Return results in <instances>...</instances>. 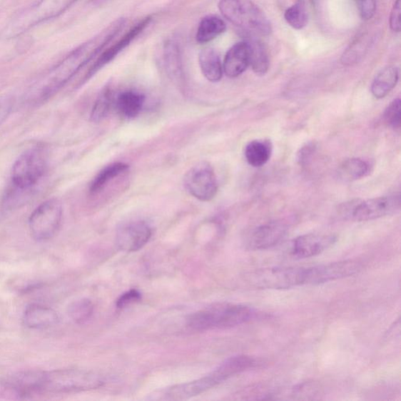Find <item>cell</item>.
<instances>
[{
    "label": "cell",
    "mask_w": 401,
    "mask_h": 401,
    "mask_svg": "<svg viewBox=\"0 0 401 401\" xmlns=\"http://www.w3.org/2000/svg\"><path fill=\"white\" fill-rule=\"evenodd\" d=\"M250 46V66L256 75L264 76L267 73L270 61L265 47L255 39L248 41Z\"/></svg>",
    "instance_id": "26"
},
{
    "label": "cell",
    "mask_w": 401,
    "mask_h": 401,
    "mask_svg": "<svg viewBox=\"0 0 401 401\" xmlns=\"http://www.w3.org/2000/svg\"><path fill=\"white\" fill-rule=\"evenodd\" d=\"M151 235V228L147 223L141 220L128 222L118 228L116 245L123 252H136L148 243Z\"/></svg>",
    "instance_id": "11"
},
{
    "label": "cell",
    "mask_w": 401,
    "mask_h": 401,
    "mask_svg": "<svg viewBox=\"0 0 401 401\" xmlns=\"http://www.w3.org/2000/svg\"><path fill=\"white\" fill-rule=\"evenodd\" d=\"M288 227L282 221H273L255 228L248 238L251 250H265L279 244L286 236Z\"/></svg>",
    "instance_id": "12"
},
{
    "label": "cell",
    "mask_w": 401,
    "mask_h": 401,
    "mask_svg": "<svg viewBox=\"0 0 401 401\" xmlns=\"http://www.w3.org/2000/svg\"><path fill=\"white\" fill-rule=\"evenodd\" d=\"M115 104V100L109 92L103 93L99 98L96 101L91 112V119L93 122H100L109 114L112 106Z\"/></svg>",
    "instance_id": "29"
},
{
    "label": "cell",
    "mask_w": 401,
    "mask_h": 401,
    "mask_svg": "<svg viewBox=\"0 0 401 401\" xmlns=\"http://www.w3.org/2000/svg\"><path fill=\"white\" fill-rule=\"evenodd\" d=\"M315 151V146L314 143H310L303 147L298 155V161L300 165L305 166L308 163L313 154Z\"/></svg>",
    "instance_id": "35"
},
{
    "label": "cell",
    "mask_w": 401,
    "mask_h": 401,
    "mask_svg": "<svg viewBox=\"0 0 401 401\" xmlns=\"http://www.w3.org/2000/svg\"><path fill=\"white\" fill-rule=\"evenodd\" d=\"M226 30L225 23L218 16H207L200 22L196 39L199 44H206L221 35Z\"/></svg>",
    "instance_id": "22"
},
{
    "label": "cell",
    "mask_w": 401,
    "mask_h": 401,
    "mask_svg": "<svg viewBox=\"0 0 401 401\" xmlns=\"http://www.w3.org/2000/svg\"><path fill=\"white\" fill-rule=\"evenodd\" d=\"M143 96L134 91H125L120 93L115 100V106L119 113L127 118L138 116L143 107Z\"/></svg>",
    "instance_id": "21"
},
{
    "label": "cell",
    "mask_w": 401,
    "mask_h": 401,
    "mask_svg": "<svg viewBox=\"0 0 401 401\" xmlns=\"http://www.w3.org/2000/svg\"><path fill=\"white\" fill-rule=\"evenodd\" d=\"M400 0H396L390 14V25L392 31L399 33L400 31Z\"/></svg>",
    "instance_id": "34"
},
{
    "label": "cell",
    "mask_w": 401,
    "mask_h": 401,
    "mask_svg": "<svg viewBox=\"0 0 401 401\" xmlns=\"http://www.w3.org/2000/svg\"><path fill=\"white\" fill-rule=\"evenodd\" d=\"M399 195L382 196L365 200L356 199L342 205L341 213L345 218L357 222L368 221L390 215L400 210Z\"/></svg>",
    "instance_id": "6"
},
{
    "label": "cell",
    "mask_w": 401,
    "mask_h": 401,
    "mask_svg": "<svg viewBox=\"0 0 401 401\" xmlns=\"http://www.w3.org/2000/svg\"><path fill=\"white\" fill-rule=\"evenodd\" d=\"M141 299V293L136 290H131L120 296L116 301V307L119 309L125 308L128 305L138 302Z\"/></svg>",
    "instance_id": "32"
},
{
    "label": "cell",
    "mask_w": 401,
    "mask_h": 401,
    "mask_svg": "<svg viewBox=\"0 0 401 401\" xmlns=\"http://www.w3.org/2000/svg\"><path fill=\"white\" fill-rule=\"evenodd\" d=\"M250 46L247 41L235 44L228 51L223 64L224 73L230 78H236L250 66Z\"/></svg>",
    "instance_id": "15"
},
{
    "label": "cell",
    "mask_w": 401,
    "mask_h": 401,
    "mask_svg": "<svg viewBox=\"0 0 401 401\" xmlns=\"http://www.w3.org/2000/svg\"><path fill=\"white\" fill-rule=\"evenodd\" d=\"M94 307L91 300L81 299L70 304L68 309V316L77 324L87 322L93 314Z\"/></svg>",
    "instance_id": "27"
},
{
    "label": "cell",
    "mask_w": 401,
    "mask_h": 401,
    "mask_svg": "<svg viewBox=\"0 0 401 401\" xmlns=\"http://www.w3.org/2000/svg\"><path fill=\"white\" fill-rule=\"evenodd\" d=\"M271 151V146L268 141H253L246 146L245 156L248 164L260 167L269 161Z\"/></svg>",
    "instance_id": "25"
},
{
    "label": "cell",
    "mask_w": 401,
    "mask_h": 401,
    "mask_svg": "<svg viewBox=\"0 0 401 401\" xmlns=\"http://www.w3.org/2000/svg\"><path fill=\"white\" fill-rule=\"evenodd\" d=\"M254 315L245 305L219 303L194 313L188 319V326L196 332L227 330L250 322Z\"/></svg>",
    "instance_id": "3"
},
{
    "label": "cell",
    "mask_w": 401,
    "mask_h": 401,
    "mask_svg": "<svg viewBox=\"0 0 401 401\" xmlns=\"http://www.w3.org/2000/svg\"><path fill=\"white\" fill-rule=\"evenodd\" d=\"M48 168V153L43 146L31 148L16 160L11 171L12 191L26 194L41 180Z\"/></svg>",
    "instance_id": "4"
},
{
    "label": "cell",
    "mask_w": 401,
    "mask_h": 401,
    "mask_svg": "<svg viewBox=\"0 0 401 401\" xmlns=\"http://www.w3.org/2000/svg\"><path fill=\"white\" fill-rule=\"evenodd\" d=\"M370 171V166L360 158H350L344 161L339 167V178L345 182L355 181L365 178Z\"/></svg>",
    "instance_id": "23"
},
{
    "label": "cell",
    "mask_w": 401,
    "mask_h": 401,
    "mask_svg": "<svg viewBox=\"0 0 401 401\" xmlns=\"http://www.w3.org/2000/svg\"><path fill=\"white\" fill-rule=\"evenodd\" d=\"M399 79V71L395 66H388L382 69L372 85L371 91L374 97L382 99L392 91L396 86Z\"/></svg>",
    "instance_id": "20"
},
{
    "label": "cell",
    "mask_w": 401,
    "mask_h": 401,
    "mask_svg": "<svg viewBox=\"0 0 401 401\" xmlns=\"http://www.w3.org/2000/svg\"><path fill=\"white\" fill-rule=\"evenodd\" d=\"M102 377L82 369H61L50 372H30L29 390L31 392L68 394L101 387Z\"/></svg>",
    "instance_id": "2"
},
{
    "label": "cell",
    "mask_w": 401,
    "mask_h": 401,
    "mask_svg": "<svg viewBox=\"0 0 401 401\" xmlns=\"http://www.w3.org/2000/svg\"><path fill=\"white\" fill-rule=\"evenodd\" d=\"M399 98L391 102L384 112L385 122L392 129L399 130L401 124V107Z\"/></svg>",
    "instance_id": "30"
},
{
    "label": "cell",
    "mask_w": 401,
    "mask_h": 401,
    "mask_svg": "<svg viewBox=\"0 0 401 401\" xmlns=\"http://www.w3.org/2000/svg\"><path fill=\"white\" fill-rule=\"evenodd\" d=\"M198 61L200 70L208 81L212 83L220 81L223 70L218 52L212 48H205L199 53Z\"/></svg>",
    "instance_id": "19"
},
{
    "label": "cell",
    "mask_w": 401,
    "mask_h": 401,
    "mask_svg": "<svg viewBox=\"0 0 401 401\" xmlns=\"http://www.w3.org/2000/svg\"><path fill=\"white\" fill-rule=\"evenodd\" d=\"M150 21V18L143 20L138 24V25L133 27L129 33L120 39L118 43L111 46L109 49L104 51V53L100 56V58L97 60V61L93 64L91 69L88 71L84 80L91 78L103 66L107 65L108 63L113 60L120 52L125 49V48L133 41V39L142 33V31L148 26Z\"/></svg>",
    "instance_id": "16"
},
{
    "label": "cell",
    "mask_w": 401,
    "mask_h": 401,
    "mask_svg": "<svg viewBox=\"0 0 401 401\" xmlns=\"http://www.w3.org/2000/svg\"><path fill=\"white\" fill-rule=\"evenodd\" d=\"M360 17L367 21L373 18L376 11V0H357Z\"/></svg>",
    "instance_id": "31"
},
{
    "label": "cell",
    "mask_w": 401,
    "mask_h": 401,
    "mask_svg": "<svg viewBox=\"0 0 401 401\" xmlns=\"http://www.w3.org/2000/svg\"><path fill=\"white\" fill-rule=\"evenodd\" d=\"M62 216V205L59 199L46 200L30 215L29 225L31 236L38 242L50 240L59 230Z\"/></svg>",
    "instance_id": "7"
},
{
    "label": "cell",
    "mask_w": 401,
    "mask_h": 401,
    "mask_svg": "<svg viewBox=\"0 0 401 401\" xmlns=\"http://www.w3.org/2000/svg\"><path fill=\"white\" fill-rule=\"evenodd\" d=\"M304 268L275 267L255 270L251 283L260 290H287L303 285Z\"/></svg>",
    "instance_id": "8"
},
{
    "label": "cell",
    "mask_w": 401,
    "mask_h": 401,
    "mask_svg": "<svg viewBox=\"0 0 401 401\" xmlns=\"http://www.w3.org/2000/svg\"><path fill=\"white\" fill-rule=\"evenodd\" d=\"M258 365V360L250 356L237 355L224 360L213 372L220 382L236 375L250 370Z\"/></svg>",
    "instance_id": "18"
},
{
    "label": "cell",
    "mask_w": 401,
    "mask_h": 401,
    "mask_svg": "<svg viewBox=\"0 0 401 401\" xmlns=\"http://www.w3.org/2000/svg\"><path fill=\"white\" fill-rule=\"evenodd\" d=\"M219 10L223 17L255 36H268L271 26L265 14L251 0H220Z\"/></svg>",
    "instance_id": "5"
},
{
    "label": "cell",
    "mask_w": 401,
    "mask_h": 401,
    "mask_svg": "<svg viewBox=\"0 0 401 401\" xmlns=\"http://www.w3.org/2000/svg\"><path fill=\"white\" fill-rule=\"evenodd\" d=\"M128 168H129V166L123 163H112L103 168V170L95 176V178L91 184V193L92 195L100 193L103 189L107 187L111 181L124 173Z\"/></svg>",
    "instance_id": "24"
},
{
    "label": "cell",
    "mask_w": 401,
    "mask_h": 401,
    "mask_svg": "<svg viewBox=\"0 0 401 401\" xmlns=\"http://www.w3.org/2000/svg\"><path fill=\"white\" fill-rule=\"evenodd\" d=\"M285 19L295 29H302L308 24L306 6L303 1L296 3L285 12Z\"/></svg>",
    "instance_id": "28"
},
{
    "label": "cell",
    "mask_w": 401,
    "mask_h": 401,
    "mask_svg": "<svg viewBox=\"0 0 401 401\" xmlns=\"http://www.w3.org/2000/svg\"><path fill=\"white\" fill-rule=\"evenodd\" d=\"M14 104V101L12 98L5 97L0 98V126L9 118Z\"/></svg>",
    "instance_id": "33"
},
{
    "label": "cell",
    "mask_w": 401,
    "mask_h": 401,
    "mask_svg": "<svg viewBox=\"0 0 401 401\" xmlns=\"http://www.w3.org/2000/svg\"><path fill=\"white\" fill-rule=\"evenodd\" d=\"M57 312L43 305L33 304L24 313L23 322L33 330H46L59 323Z\"/></svg>",
    "instance_id": "17"
},
{
    "label": "cell",
    "mask_w": 401,
    "mask_h": 401,
    "mask_svg": "<svg viewBox=\"0 0 401 401\" xmlns=\"http://www.w3.org/2000/svg\"><path fill=\"white\" fill-rule=\"evenodd\" d=\"M336 240L333 235L308 234L296 238L292 244L293 258L302 260L314 258L331 247Z\"/></svg>",
    "instance_id": "13"
},
{
    "label": "cell",
    "mask_w": 401,
    "mask_h": 401,
    "mask_svg": "<svg viewBox=\"0 0 401 401\" xmlns=\"http://www.w3.org/2000/svg\"><path fill=\"white\" fill-rule=\"evenodd\" d=\"M362 264L354 260L322 264L304 268V285H316L357 274Z\"/></svg>",
    "instance_id": "10"
},
{
    "label": "cell",
    "mask_w": 401,
    "mask_h": 401,
    "mask_svg": "<svg viewBox=\"0 0 401 401\" xmlns=\"http://www.w3.org/2000/svg\"><path fill=\"white\" fill-rule=\"evenodd\" d=\"M184 187L196 198L208 202L218 194V183L213 167L200 163L190 168L184 176Z\"/></svg>",
    "instance_id": "9"
},
{
    "label": "cell",
    "mask_w": 401,
    "mask_h": 401,
    "mask_svg": "<svg viewBox=\"0 0 401 401\" xmlns=\"http://www.w3.org/2000/svg\"><path fill=\"white\" fill-rule=\"evenodd\" d=\"M219 384L220 382L212 372L199 380L168 388L163 396L164 400H186L202 395Z\"/></svg>",
    "instance_id": "14"
},
{
    "label": "cell",
    "mask_w": 401,
    "mask_h": 401,
    "mask_svg": "<svg viewBox=\"0 0 401 401\" xmlns=\"http://www.w3.org/2000/svg\"><path fill=\"white\" fill-rule=\"evenodd\" d=\"M124 20L112 23L89 42L78 48L60 65L48 72L31 88L27 101L31 106L43 103L57 93L78 72L97 56L124 26Z\"/></svg>",
    "instance_id": "1"
}]
</instances>
